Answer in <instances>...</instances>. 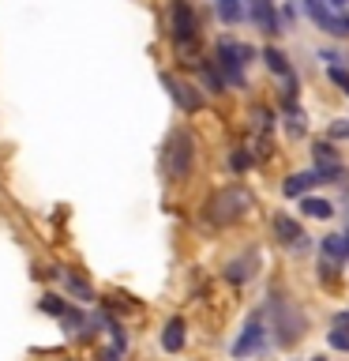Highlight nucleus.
I'll list each match as a JSON object with an SVG mask.
<instances>
[{"instance_id":"nucleus-1","label":"nucleus","mask_w":349,"mask_h":361,"mask_svg":"<svg viewBox=\"0 0 349 361\" xmlns=\"http://www.w3.org/2000/svg\"><path fill=\"white\" fill-rule=\"evenodd\" d=\"M252 203H255V196L244 185H229V188L214 192V196L207 200V207H203V222H207L210 230L233 226V222H241L244 214L252 211Z\"/></svg>"},{"instance_id":"nucleus-2","label":"nucleus","mask_w":349,"mask_h":361,"mask_svg":"<svg viewBox=\"0 0 349 361\" xmlns=\"http://www.w3.org/2000/svg\"><path fill=\"white\" fill-rule=\"evenodd\" d=\"M191 162H196V143H191V132H184V128L169 132V140L162 147V173H165V180L180 185V180L191 173Z\"/></svg>"},{"instance_id":"nucleus-3","label":"nucleus","mask_w":349,"mask_h":361,"mask_svg":"<svg viewBox=\"0 0 349 361\" xmlns=\"http://www.w3.org/2000/svg\"><path fill=\"white\" fill-rule=\"evenodd\" d=\"M252 45L244 42H218L214 49V68L222 72L225 87H244V64H252Z\"/></svg>"},{"instance_id":"nucleus-4","label":"nucleus","mask_w":349,"mask_h":361,"mask_svg":"<svg viewBox=\"0 0 349 361\" xmlns=\"http://www.w3.org/2000/svg\"><path fill=\"white\" fill-rule=\"evenodd\" d=\"M169 30H173L177 53L188 56V45H196V34H199L196 8H191L188 0H173V4H169Z\"/></svg>"},{"instance_id":"nucleus-5","label":"nucleus","mask_w":349,"mask_h":361,"mask_svg":"<svg viewBox=\"0 0 349 361\" xmlns=\"http://www.w3.org/2000/svg\"><path fill=\"white\" fill-rule=\"evenodd\" d=\"M304 11H308V19H312L319 30L334 34V38H349V16L334 11L331 0H304Z\"/></svg>"},{"instance_id":"nucleus-6","label":"nucleus","mask_w":349,"mask_h":361,"mask_svg":"<svg viewBox=\"0 0 349 361\" xmlns=\"http://www.w3.org/2000/svg\"><path fill=\"white\" fill-rule=\"evenodd\" d=\"M312 158H315V169L323 173V185L326 180H345V166L331 143H312Z\"/></svg>"},{"instance_id":"nucleus-7","label":"nucleus","mask_w":349,"mask_h":361,"mask_svg":"<svg viewBox=\"0 0 349 361\" xmlns=\"http://www.w3.org/2000/svg\"><path fill=\"white\" fill-rule=\"evenodd\" d=\"M263 338H267V327H263V316H252L244 324L241 338L233 343V357H248V354H259L263 350Z\"/></svg>"},{"instance_id":"nucleus-8","label":"nucleus","mask_w":349,"mask_h":361,"mask_svg":"<svg viewBox=\"0 0 349 361\" xmlns=\"http://www.w3.org/2000/svg\"><path fill=\"white\" fill-rule=\"evenodd\" d=\"M274 312H278V343L281 346H293L300 338V331H304L300 312H293L286 301H274Z\"/></svg>"},{"instance_id":"nucleus-9","label":"nucleus","mask_w":349,"mask_h":361,"mask_svg":"<svg viewBox=\"0 0 349 361\" xmlns=\"http://www.w3.org/2000/svg\"><path fill=\"white\" fill-rule=\"evenodd\" d=\"M248 19H252L255 30H263L267 38L281 30V19H278V11H274V0H252V8H248Z\"/></svg>"},{"instance_id":"nucleus-10","label":"nucleus","mask_w":349,"mask_h":361,"mask_svg":"<svg viewBox=\"0 0 349 361\" xmlns=\"http://www.w3.org/2000/svg\"><path fill=\"white\" fill-rule=\"evenodd\" d=\"M162 87H169V94H173V102L184 113H196L199 106H203V98L196 94V87H188V83H180L177 75H169V72H162Z\"/></svg>"},{"instance_id":"nucleus-11","label":"nucleus","mask_w":349,"mask_h":361,"mask_svg":"<svg viewBox=\"0 0 349 361\" xmlns=\"http://www.w3.org/2000/svg\"><path fill=\"white\" fill-rule=\"evenodd\" d=\"M319 248H323V264L342 267L349 259V233H326L319 241Z\"/></svg>"},{"instance_id":"nucleus-12","label":"nucleus","mask_w":349,"mask_h":361,"mask_svg":"<svg viewBox=\"0 0 349 361\" xmlns=\"http://www.w3.org/2000/svg\"><path fill=\"white\" fill-rule=\"evenodd\" d=\"M274 233H278V241L286 245V248H300V241H304L300 222H297V219H289L286 211H278V214H274Z\"/></svg>"},{"instance_id":"nucleus-13","label":"nucleus","mask_w":349,"mask_h":361,"mask_svg":"<svg viewBox=\"0 0 349 361\" xmlns=\"http://www.w3.org/2000/svg\"><path fill=\"white\" fill-rule=\"evenodd\" d=\"M315 185H323V173L319 169H304V173H293L286 185H281V192H286V196H304V192L315 188Z\"/></svg>"},{"instance_id":"nucleus-14","label":"nucleus","mask_w":349,"mask_h":361,"mask_svg":"<svg viewBox=\"0 0 349 361\" xmlns=\"http://www.w3.org/2000/svg\"><path fill=\"white\" fill-rule=\"evenodd\" d=\"M162 350H165V354H180V350H184V320H180V316H173V320L165 324Z\"/></svg>"},{"instance_id":"nucleus-15","label":"nucleus","mask_w":349,"mask_h":361,"mask_svg":"<svg viewBox=\"0 0 349 361\" xmlns=\"http://www.w3.org/2000/svg\"><path fill=\"white\" fill-rule=\"evenodd\" d=\"M326 343H331L334 350H349V309L334 316V324H331V335H326Z\"/></svg>"},{"instance_id":"nucleus-16","label":"nucleus","mask_w":349,"mask_h":361,"mask_svg":"<svg viewBox=\"0 0 349 361\" xmlns=\"http://www.w3.org/2000/svg\"><path fill=\"white\" fill-rule=\"evenodd\" d=\"M263 61H267V68L274 75H286V79H293V68H289V61H286V53L281 49H274V45H267L263 49Z\"/></svg>"},{"instance_id":"nucleus-17","label":"nucleus","mask_w":349,"mask_h":361,"mask_svg":"<svg viewBox=\"0 0 349 361\" xmlns=\"http://www.w3.org/2000/svg\"><path fill=\"white\" fill-rule=\"evenodd\" d=\"M214 8H218V16L225 23H241L244 19V4H241V0H214Z\"/></svg>"},{"instance_id":"nucleus-18","label":"nucleus","mask_w":349,"mask_h":361,"mask_svg":"<svg viewBox=\"0 0 349 361\" xmlns=\"http://www.w3.org/2000/svg\"><path fill=\"white\" fill-rule=\"evenodd\" d=\"M300 211L308 214V219H319V222H323V219H331V214H334V207H331L326 200H312V196L300 203Z\"/></svg>"},{"instance_id":"nucleus-19","label":"nucleus","mask_w":349,"mask_h":361,"mask_svg":"<svg viewBox=\"0 0 349 361\" xmlns=\"http://www.w3.org/2000/svg\"><path fill=\"white\" fill-rule=\"evenodd\" d=\"M286 109V128H289V135H304V113L297 109V102L293 106H281Z\"/></svg>"},{"instance_id":"nucleus-20","label":"nucleus","mask_w":349,"mask_h":361,"mask_svg":"<svg viewBox=\"0 0 349 361\" xmlns=\"http://www.w3.org/2000/svg\"><path fill=\"white\" fill-rule=\"evenodd\" d=\"M199 72H203V83H207V90H225V79H222L218 68H210L207 61H203V64H199Z\"/></svg>"},{"instance_id":"nucleus-21","label":"nucleus","mask_w":349,"mask_h":361,"mask_svg":"<svg viewBox=\"0 0 349 361\" xmlns=\"http://www.w3.org/2000/svg\"><path fill=\"white\" fill-rule=\"evenodd\" d=\"M68 290H72L79 301H90V298H94V293H90V286H87V282L75 275V271H72V275H68Z\"/></svg>"},{"instance_id":"nucleus-22","label":"nucleus","mask_w":349,"mask_h":361,"mask_svg":"<svg viewBox=\"0 0 349 361\" xmlns=\"http://www.w3.org/2000/svg\"><path fill=\"white\" fill-rule=\"evenodd\" d=\"M326 75H331V83H334L338 90H342V94H349V72H345V68L331 64V68H326Z\"/></svg>"},{"instance_id":"nucleus-23","label":"nucleus","mask_w":349,"mask_h":361,"mask_svg":"<svg viewBox=\"0 0 349 361\" xmlns=\"http://www.w3.org/2000/svg\"><path fill=\"white\" fill-rule=\"evenodd\" d=\"M229 166L236 169V173H244V169L252 166V151H233L229 154Z\"/></svg>"},{"instance_id":"nucleus-24","label":"nucleus","mask_w":349,"mask_h":361,"mask_svg":"<svg viewBox=\"0 0 349 361\" xmlns=\"http://www.w3.org/2000/svg\"><path fill=\"white\" fill-rule=\"evenodd\" d=\"M42 312L64 316V305H61V298H53V293H45V298H42Z\"/></svg>"},{"instance_id":"nucleus-25","label":"nucleus","mask_w":349,"mask_h":361,"mask_svg":"<svg viewBox=\"0 0 349 361\" xmlns=\"http://www.w3.org/2000/svg\"><path fill=\"white\" fill-rule=\"evenodd\" d=\"M331 140H349V121H334L331 124Z\"/></svg>"},{"instance_id":"nucleus-26","label":"nucleus","mask_w":349,"mask_h":361,"mask_svg":"<svg viewBox=\"0 0 349 361\" xmlns=\"http://www.w3.org/2000/svg\"><path fill=\"white\" fill-rule=\"evenodd\" d=\"M101 361H120V350H106V354H101Z\"/></svg>"},{"instance_id":"nucleus-27","label":"nucleus","mask_w":349,"mask_h":361,"mask_svg":"<svg viewBox=\"0 0 349 361\" xmlns=\"http://www.w3.org/2000/svg\"><path fill=\"white\" fill-rule=\"evenodd\" d=\"M349 4V0H331V8H345Z\"/></svg>"},{"instance_id":"nucleus-28","label":"nucleus","mask_w":349,"mask_h":361,"mask_svg":"<svg viewBox=\"0 0 349 361\" xmlns=\"http://www.w3.org/2000/svg\"><path fill=\"white\" fill-rule=\"evenodd\" d=\"M312 361H326V357H312Z\"/></svg>"}]
</instances>
